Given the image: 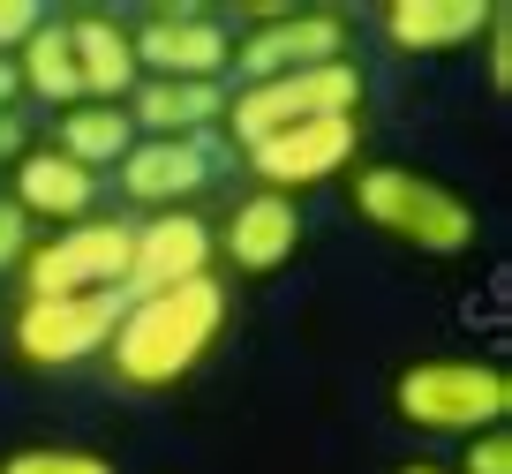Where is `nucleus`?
I'll use <instances>...</instances> for the list:
<instances>
[{"instance_id": "obj_10", "label": "nucleus", "mask_w": 512, "mask_h": 474, "mask_svg": "<svg viewBox=\"0 0 512 474\" xmlns=\"http://www.w3.org/2000/svg\"><path fill=\"white\" fill-rule=\"evenodd\" d=\"M128 31H136L144 83H226V68H234V31L204 8H151Z\"/></svg>"}, {"instance_id": "obj_12", "label": "nucleus", "mask_w": 512, "mask_h": 474, "mask_svg": "<svg viewBox=\"0 0 512 474\" xmlns=\"http://www.w3.org/2000/svg\"><path fill=\"white\" fill-rule=\"evenodd\" d=\"M211 249H219V264H234L241 279H272V271H287L294 249H302V204H294V196H272V189H249L211 226Z\"/></svg>"}, {"instance_id": "obj_19", "label": "nucleus", "mask_w": 512, "mask_h": 474, "mask_svg": "<svg viewBox=\"0 0 512 474\" xmlns=\"http://www.w3.org/2000/svg\"><path fill=\"white\" fill-rule=\"evenodd\" d=\"M0 474H121V467L91 444H16L0 459Z\"/></svg>"}, {"instance_id": "obj_13", "label": "nucleus", "mask_w": 512, "mask_h": 474, "mask_svg": "<svg viewBox=\"0 0 512 474\" xmlns=\"http://www.w3.org/2000/svg\"><path fill=\"white\" fill-rule=\"evenodd\" d=\"M8 174H16L8 181V204H16L31 226H46V234L98 219V189H106V181H98L91 166H76V158H61L53 143H31Z\"/></svg>"}, {"instance_id": "obj_6", "label": "nucleus", "mask_w": 512, "mask_h": 474, "mask_svg": "<svg viewBox=\"0 0 512 474\" xmlns=\"http://www.w3.org/2000/svg\"><path fill=\"white\" fill-rule=\"evenodd\" d=\"M128 241H136V219H83V226H61V234H38L31 256H23V301L121 294Z\"/></svg>"}, {"instance_id": "obj_7", "label": "nucleus", "mask_w": 512, "mask_h": 474, "mask_svg": "<svg viewBox=\"0 0 512 474\" xmlns=\"http://www.w3.org/2000/svg\"><path fill=\"white\" fill-rule=\"evenodd\" d=\"M113 316H121V294H46L23 301L16 324H8V347H16L23 369L53 377V369H83L106 354Z\"/></svg>"}, {"instance_id": "obj_21", "label": "nucleus", "mask_w": 512, "mask_h": 474, "mask_svg": "<svg viewBox=\"0 0 512 474\" xmlns=\"http://www.w3.org/2000/svg\"><path fill=\"white\" fill-rule=\"evenodd\" d=\"M482 76H490V91H512V16L505 8H490V31H482Z\"/></svg>"}, {"instance_id": "obj_5", "label": "nucleus", "mask_w": 512, "mask_h": 474, "mask_svg": "<svg viewBox=\"0 0 512 474\" xmlns=\"http://www.w3.org/2000/svg\"><path fill=\"white\" fill-rule=\"evenodd\" d=\"M324 61H354L347 46V16L332 8H249V23L234 31V83H272V76H302Z\"/></svg>"}, {"instance_id": "obj_25", "label": "nucleus", "mask_w": 512, "mask_h": 474, "mask_svg": "<svg viewBox=\"0 0 512 474\" xmlns=\"http://www.w3.org/2000/svg\"><path fill=\"white\" fill-rule=\"evenodd\" d=\"M400 474H452V467H437V459H407Z\"/></svg>"}, {"instance_id": "obj_2", "label": "nucleus", "mask_w": 512, "mask_h": 474, "mask_svg": "<svg viewBox=\"0 0 512 474\" xmlns=\"http://www.w3.org/2000/svg\"><path fill=\"white\" fill-rule=\"evenodd\" d=\"M354 219L377 226L400 249H415V256H467L482 241L475 196H460L452 181L422 174V166H400V158L354 166Z\"/></svg>"}, {"instance_id": "obj_11", "label": "nucleus", "mask_w": 512, "mask_h": 474, "mask_svg": "<svg viewBox=\"0 0 512 474\" xmlns=\"http://www.w3.org/2000/svg\"><path fill=\"white\" fill-rule=\"evenodd\" d=\"M219 249H211V219L204 211H151L136 219V241H128V271H121V301L166 294V286L211 279Z\"/></svg>"}, {"instance_id": "obj_15", "label": "nucleus", "mask_w": 512, "mask_h": 474, "mask_svg": "<svg viewBox=\"0 0 512 474\" xmlns=\"http://www.w3.org/2000/svg\"><path fill=\"white\" fill-rule=\"evenodd\" d=\"M490 8L497 0H392L384 8V46L392 53H460V46H475L482 31H490Z\"/></svg>"}, {"instance_id": "obj_16", "label": "nucleus", "mask_w": 512, "mask_h": 474, "mask_svg": "<svg viewBox=\"0 0 512 474\" xmlns=\"http://www.w3.org/2000/svg\"><path fill=\"white\" fill-rule=\"evenodd\" d=\"M128 121H136V136H219L226 83H136Z\"/></svg>"}, {"instance_id": "obj_20", "label": "nucleus", "mask_w": 512, "mask_h": 474, "mask_svg": "<svg viewBox=\"0 0 512 474\" xmlns=\"http://www.w3.org/2000/svg\"><path fill=\"white\" fill-rule=\"evenodd\" d=\"M452 474H512V429H475V437H460V467Z\"/></svg>"}, {"instance_id": "obj_22", "label": "nucleus", "mask_w": 512, "mask_h": 474, "mask_svg": "<svg viewBox=\"0 0 512 474\" xmlns=\"http://www.w3.org/2000/svg\"><path fill=\"white\" fill-rule=\"evenodd\" d=\"M31 241H38V226L23 219V211L8 204V196H0V279H8V271H23V256H31Z\"/></svg>"}, {"instance_id": "obj_1", "label": "nucleus", "mask_w": 512, "mask_h": 474, "mask_svg": "<svg viewBox=\"0 0 512 474\" xmlns=\"http://www.w3.org/2000/svg\"><path fill=\"white\" fill-rule=\"evenodd\" d=\"M226 309H234L226 279H189V286H166V294L121 301L113 339H106L98 362H106L113 384H128V392H174L226 339Z\"/></svg>"}, {"instance_id": "obj_18", "label": "nucleus", "mask_w": 512, "mask_h": 474, "mask_svg": "<svg viewBox=\"0 0 512 474\" xmlns=\"http://www.w3.org/2000/svg\"><path fill=\"white\" fill-rule=\"evenodd\" d=\"M16 91H23V98H46L53 113L83 106V76H76V53H68V23H61V16H46V23L16 46Z\"/></svg>"}, {"instance_id": "obj_17", "label": "nucleus", "mask_w": 512, "mask_h": 474, "mask_svg": "<svg viewBox=\"0 0 512 474\" xmlns=\"http://www.w3.org/2000/svg\"><path fill=\"white\" fill-rule=\"evenodd\" d=\"M53 151L61 158H76V166H91L98 181L121 166L128 151H136V121H128V106H98V98H83V106H68V113H53Z\"/></svg>"}, {"instance_id": "obj_8", "label": "nucleus", "mask_w": 512, "mask_h": 474, "mask_svg": "<svg viewBox=\"0 0 512 474\" xmlns=\"http://www.w3.org/2000/svg\"><path fill=\"white\" fill-rule=\"evenodd\" d=\"M354 158H362V113H332V121H302V128H279V136L249 143L241 166L256 174V189L309 196L324 181H339Z\"/></svg>"}, {"instance_id": "obj_23", "label": "nucleus", "mask_w": 512, "mask_h": 474, "mask_svg": "<svg viewBox=\"0 0 512 474\" xmlns=\"http://www.w3.org/2000/svg\"><path fill=\"white\" fill-rule=\"evenodd\" d=\"M46 23V8L38 0H0V61H16V46Z\"/></svg>"}, {"instance_id": "obj_3", "label": "nucleus", "mask_w": 512, "mask_h": 474, "mask_svg": "<svg viewBox=\"0 0 512 474\" xmlns=\"http://www.w3.org/2000/svg\"><path fill=\"white\" fill-rule=\"evenodd\" d=\"M392 414L415 437H475L512 422V377L482 354H422L392 377Z\"/></svg>"}, {"instance_id": "obj_14", "label": "nucleus", "mask_w": 512, "mask_h": 474, "mask_svg": "<svg viewBox=\"0 0 512 474\" xmlns=\"http://www.w3.org/2000/svg\"><path fill=\"white\" fill-rule=\"evenodd\" d=\"M68 23V53H76V76H83V98L98 106H128V91L144 83L136 68V31L106 8H83V16H61Z\"/></svg>"}, {"instance_id": "obj_24", "label": "nucleus", "mask_w": 512, "mask_h": 474, "mask_svg": "<svg viewBox=\"0 0 512 474\" xmlns=\"http://www.w3.org/2000/svg\"><path fill=\"white\" fill-rule=\"evenodd\" d=\"M31 121H23V106H0V166H16L23 151H31Z\"/></svg>"}, {"instance_id": "obj_4", "label": "nucleus", "mask_w": 512, "mask_h": 474, "mask_svg": "<svg viewBox=\"0 0 512 474\" xmlns=\"http://www.w3.org/2000/svg\"><path fill=\"white\" fill-rule=\"evenodd\" d=\"M332 113H362V61H324V68H302V76L234 83L219 128L234 136V151H249V143L279 136V128L332 121Z\"/></svg>"}, {"instance_id": "obj_9", "label": "nucleus", "mask_w": 512, "mask_h": 474, "mask_svg": "<svg viewBox=\"0 0 512 474\" xmlns=\"http://www.w3.org/2000/svg\"><path fill=\"white\" fill-rule=\"evenodd\" d=\"M219 136H136V151L113 166V189L136 211H196V196L219 181Z\"/></svg>"}]
</instances>
